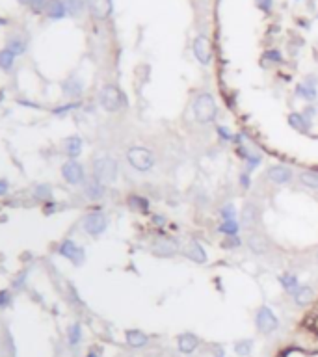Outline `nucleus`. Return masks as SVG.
Masks as SVG:
<instances>
[{
    "instance_id": "f257e3e1",
    "label": "nucleus",
    "mask_w": 318,
    "mask_h": 357,
    "mask_svg": "<svg viewBox=\"0 0 318 357\" xmlns=\"http://www.w3.org/2000/svg\"><path fill=\"white\" fill-rule=\"evenodd\" d=\"M218 114L216 99L211 93H199L194 99V117L197 123H212Z\"/></svg>"
},
{
    "instance_id": "f03ea898",
    "label": "nucleus",
    "mask_w": 318,
    "mask_h": 357,
    "mask_svg": "<svg viewBox=\"0 0 318 357\" xmlns=\"http://www.w3.org/2000/svg\"><path fill=\"white\" fill-rule=\"evenodd\" d=\"M99 103H101V106L105 108L106 112H117V110H121V108L125 106L127 97H125V93H123L117 86L108 84L101 89V93H99Z\"/></svg>"
},
{
    "instance_id": "7ed1b4c3",
    "label": "nucleus",
    "mask_w": 318,
    "mask_h": 357,
    "mask_svg": "<svg viewBox=\"0 0 318 357\" xmlns=\"http://www.w3.org/2000/svg\"><path fill=\"white\" fill-rule=\"evenodd\" d=\"M127 160L136 171H149V169L155 168V164H157L155 155L147 147H140V145H134V147L128 149Z\"/></svg>"
},
{
    "instance_id": "20e7f679",
    "label": "nucleus",
    "mask_w": 318,
    "mask_h": 357,
    "mask_svg": "<svg viewBox=\"0 0 318 357\" xmlns=\"http://www.w3.org/2000/svg\"><path fill=\"white\" fill-rule=\"evenodd\" d=\"M93 175L105 184L114 182L117 178V162L110 157L97 158L93 162Z\"/></svg>"
},
{
    "instance_id": "39448f33",
    "label": "nucleus",
    "mask_w": 318,
    "mask_h": 357,
    "mask_svg": "<svg viewBox=\"0 0 318 357\" xmlns=\"http://www.w3.org/2000/svg\"><path fill=\"white\" fill-rule=\"evenodd\" d=\"M255 326H257V329H259L263 335H270V333H274L277 327H279V320H277L276 313H274L270 307L263 305V307L257 311Z\"/></svg>"
},
{
    "instance_id": "423d86ee",
    "label": "nucleus",
    "mask_w": 318,
    "mask_h": 357,
    "mask_svg": "<svg viewBox=\"0 0 318 357\" xmlns=\"http://www.w3.org/2000/svg\"><path fill=\"white\" fill-rule=\"evenodd\" d=\"M151 253L160 259H171L179 253V244L170 236H159L151 244Z\"/></svg>"
},
{
    "instance_id": "0eeeda50",
    "label": "nucleus",
    "mask_w": 318,
    "mask_h": 357,
    "mask_svg": "<svg viewBox=\"0 0 318 357\" xmlns=\"http://www.w3.org/2000/svg\"><path fill=\"white\" fill-rule=\"evenodd\" d=\"M106 225H108V220H106V216L103 212H89V214L84 218V229H86V232L91 234V236L103 234L106 229Z\"/></svg>"
},
{
    "instance_id": "6e6552de",
    "label": "nucleus",
    "mask_w": 318,
    "mask_h": 357,
    "mask_svg": "<svg viewBox=\"0 0 318 357\" xmlns=\"http://www.w3.org/2000/svg\"><path fill=\"white\" fill-rule=\"evenodd\" d=\"M62 175H64L65 182H69V184H80V182H84L86 178L84 168L76 160L65 162L64 166H62Z\"/></svg>"
},
{
    "instance_id": "1a4fd4ad",
    "label": "nucleus",
    "mask_w": 318,
    "mask_h": 357,
    "mask_svg": "<svg viewBox=\"0 0 318 357\" xmlns=\"http://www.w3.org/2000/svg\"><path fill=\"white\" fill-rule=\"evenodd\" d=\"M194 56L197 58V62L203 63V65H209L212 60V49H211V41L207 36H197L194 39Z\"/></svg>"
},
{
    "instance_id": "9d476101",
    "label": "nucleus",
    "mask_w": 318,
    "mask_h": 357,
    "mask_svg": "<svg viewBox=\"0 0 318 357\" xmlns=\"http://www.w3.org/2000/svg\"><path fill=\"white\" fill-rule=\"evenodd\" d=\"M246 244H247V250L253 253V255H266V253L270 251V242L261 232H251L247 236Z\"/></svg>"
},
{
    "instance_id": "9b49d317",
    "label": "nucleus",
    "mask_w": 318,
    "mask_h": 357,
    "mask_svg": "<svg viewBox=\"0 0 318 357\" xmlns=\"http://www.w3.org/2000/svg\"><path fill=\"white\" fill-rule=\"evenodd\" d=\"M266 177L270 178L272 182H276V184H288L292 177H294V173H292V169L288 168V166H270L268 171H266Z\"/></svg>"
},
{
    "instance_id": "f8f14e48",
    "label": "nucleus",
    "mask_w": 318,
    "mask_h": 357,
    "mask_svg": "<svg viewBox=\"0 0 318 357\" xmlns=\"http://www.w3.org/2000/svg\"><path fill=\"white\" fill-rule=\"evenodd\" d=\"M88 2V8L89 13L95 17V19H108L110 13H112V0H86Z\"/></svg>"
},
{
    "instance_id": "ddd939ff",
    "label": "nucleus",
    "mask_w": 318,
    "mask_h": 357,
    "mask_svg": "<svg viewBox=\"0 0 318 357\" xmlns=\"http://www.w3.org/2000/svg\"><path fill=\"white\" fill-rule=\"evenodd\" d=\"M84 194L88 199L97 201L105 196V182H101L95 175H91L89 178H86L84 182Z\"/></svg>"
},
{
    "instance_id": "4468645a",
    "label": "nucleus",
    "mask_w": 318,
    "mask_h": 357,
    "mask_svg": "<svg viewBox=\"0 0 318 357\" xmlns=\"http://www.w3.org/2000/svg\"><path fill=\"white\" fill-rule=\"evenodd\" d=\"M60 255H64L65 259H69V261H73L74 264H82L84 263V251L71 240H65L62 246H60Z\"/></svg>"
},
{
    "instance_id": "2eb2a0df",
    "label": "nucleus",
    "mask_w": 318,
    "mask_h": 357,
    "mask_svg": "<svg viewBox=\"0 0 318 357\" xmlns=\"http://www.w3.org/2000/svg\"><path fill=\"white\" fill-rule=\"evenodd\" d=\"M259 221V209L255 203H246L242 210H240V225L244 229H249L253 227L255 223Z\"/></svg>"
},
{
    "instance_id": "dca6fc26",
    "label": "nucleus",
    "mask_w": 318,
    "mask_h": 357,
    "mask_svg": "<svg viewBox=\"0 0 318 357\" xmlns=\"http://www.w3.org/2000/svg\"><path fill=\"white\" fill-rule=\"evenodd\" d=\"M182 253H184V255H186L190 261H194V263H197V264H205V263H207V253H205L203 246L197 240H190V242H188V244H186V248L182 250Z\"/></svg>"
},
{
    "instance_id": "f3484780",
    "label": "nucleus",
    "mask_w": 318,
    "mask_h": 357,
    "mask_svg": "<svg viewBox=\"0 0 318 357\" xmlns=\"http://www.w3.org/2000/svg\"><path fill=\"white\" fill-rule=\"evenodd\" d=\"M199 346V339L194 335V333H182L177 339V348H179L180 354H186L190 356L195 352V348Z\"/></svg>"
},
{
    "instance_id": "a211bd4d",
    "label": "nucleus",
    "mask_w": 318,
    "mask_h": 357,
    "mask_svg": "<svg viewBox=\"0 0 318 357\" xmlns=\"http://www.w3.org/2000/svg\"><path fill=\"white\" fill-rule=\"evenodd\" d=\"M45 13L51 19H62L65 13H67L65 2L64 0H49L47 2V8H45Z\"/></svg>"
},
{
    "instance_id": "6ab92c4d",
    "label": "nucleus",
    "mask_w": 318,
    "mask_h": 357,
    "mask_svg": "<svg viewBox=\"0 0 318 357\" xmlns=\"http://www.w3.org/2000/svg\"><path fill=\"white\" fill-rule=\"evenodd\" d=\"M288 125L292 126V128H296L300 132H307L309 128H311V121H309V117L301 112V114H290L288 116Z\"/></svg>"
},
{
    "instance_id": "aec40b11",
    "label": "nucleus",
    "mask_w": 318,
    "mask_h": 357,
    "mask_svg": "<svg viewBox=\"0 0 318 357\" xmlns=\"http://www.w3.org/2000/svg\"><path fill=\"white\" fill-rule=\"evenodd\" d=\"M125 337H127L128 346H132V348H141L149 342V337L145 335L143 331H140V329H128Z\"/></svg>"
},
{
    "instance_id": "412c9836",
    "label": "nucleus",
    "mask_w": 318,
    "mask_h": 357,
    "mask_svg": "<svg viewBox=\"0 0 318 357\" xmlns=\"http://www.w3.org/2000/svg\"><path fill=\"white\" fill-rule=\"evenodd\" d=\"M294 302H296V305H300V307H305V305H309L313 300H315V290L311 288V286H300L296 292H294Z\"/></svg>"
},
{
    "instance_id": "4be33fe9",
    "label": "nucleus",
    "mask_w": 318,
    "mask_h": 357,
    "mask_svg": "<svg viewBox=\"0 0 318 357\" xmlns=\"http://www.w3.org/2000/svg\"><path fill=\"white\" fill-rule=\"evenodd\" d=\"M65 153L69 155V158H76L82 153V140L78 136H71L65 140Z\"/></svg>"
},
{
    "instance_id": "5701e85b",
    "label": "nucleus",
    "mask_w": 318,
    "mask_h": 357,
    "mask_svg": "<svg viewBox=\"0 0 318 357\" xmlns=\"http://www.w3.org/2000/svg\"><path fill=\"white\" fill-rule=\"evenodd\" d=\"M279 283H281V286L285 288L286 292H292V294L300 288V286H298V277L296 275H290V273H283V275L279 277Z\"/></svg>"
},
{
    "instance_id": "b1692460",
    "label": "nucleus",
    "mask_w": 318,
    "mask_h": 357,
    "mask_svg": "<svg viewBox=\"0 0 318 357\" xmlns=\"http://www.w3.org/2000/svg\"><path fill=\"white\" fill-rule=\"evenodd\" d=\"M300 180L303 186H307L311 190H318V173L317 171H303L300 173Z\"/></svg>"
},
{
    "instance_id": "393cba45",
    "label": "nucleus",
    "mask_w": 318,
    "mask_h": 357,
    "mask_svg": "<svg viewBox=\"0 0 318 357\" xmlns=\"http://www.w3.org/2000/svg\"><path fill=\"white\" fill-rule=\"evenodd\" d=\"M296 93L301 97V99H305V101H315L317 99V86H311V84H300L296 88Z\"/></svg>"
},
{
    "instance_id": "a878e982",
    "label": "nucleus",
    "mask_w": 318,
    "mask_h": 357,
    "mask_svg": "<svg viewBox=\"0 0 318 357\" xmlns=\"http://www.w3.org/2000/svg\"><path fill=\"white\" fill-rule=\"evenodd\" d=\"M127 203L132 210H140V212H147L149 210V201L145 197H141V196H130Z\"/></svg>"
},
{
    "instance_id": "bb28decb",
    "label": "nucleus",
    "mask_w": 318,
    "mask_h": 357,
    "mask_svg": "<svg viewBox=\"0 0 318 357\" xmlns=\"http://www.w3.org/2000/svg\"><path fill=\"white\" fill-rule=\"evenodd\" d=\"M238 229H240V223L236 220H223L222 225H220V231H222L225 236H236V234H238Z\"/></svg>"
},
{
    "instance_id": "cd10ccee",
    "label": "nucleus",
    "mask_w": 318,
    "mask_h": 357,
    "mask_svg": "<svg viewBox=\"0 0 318 357\" xmlns=\"http://www.w3.org/2000/svg\"><path fill=\"white\" fill-rule=\"evenodd\" d=\"M15 56L17 54L13 53V51H10V49H4V51H0V67L2 69H11L13 67V62H15Z\"/></svg>"
},
{
    "instance_id": "c85d7f7f",
    "label": "nucleus",
    "mask_w": 318,
    "mask_h": 357,
    "mask_svg": "<svg viewBox=\"0 0 318 357\" xmlns=\"http://www.w3.org/2000/svg\"><path fill=\"white\" fill-rule=\"evenodd\" d=\"M251 350H253V342L251 340H247V339H244V340H238L236 344H234V354L240 357H247L249 354H251Z\"/></svg>"
},
{
    "instance_id": "c756f323",
    "label": "nucleus",
    "mask_w": 318,
    "mask_h": 357,
    "mask_svg": "<svg viewBox=\"0 0 318 357\" xmlns=\"http://www.w3.org/2000/svg\"><path fill=\"white\" fill-rule=\"evenodd\" d=\"M64 2L65 8H67V13H71V15H80L82 10H84V6H88L86 0H64Z\"/></svg>"
},
{
    "instance_id": "7c9ffc66",
    "label": "nucleus",
    "mask_w": 318,
    "mask_h": 357,
    "mask_svg": "<svg viewBox=\"0 0 318 357\" xmlns=\"http://www.w3.org/2000/svg\"><path fill=\"white\" fill-rule=\"evenodd\" d=\"M80 337H82L80 324H73V326L69 327V342L71 344H78L80 342Z\"/></svg>"
},
{
    "instance_id": "2f4dec72",
    "label": "nucleus",
    "mask_w": 318,
    "mask_h": 357,
    "mask_svg": "<svg viewBox=\"0 0 318 357\" xmlns=\"http://www.w3.org/2000/svg\"><path fill=\"white\" fill-rule=\"evenodd\" d=\"M64 89H65V93L71 95V97H78V95L82 93V86H80V82H67Z\"/></svg>"
},
{
    "instance_id": "473e14b6",
    "label": "nucleus",
    "mask_w": 318,
    "mask_h": 357,
    "mask_svg": "<svg viewBox=\"0 0 318 357\" xmlns=\"http://www.w3.org/2000/svg\"><path fill=\"white\" fill-rule=\"evenodd\" d=\"M234 216H236V209H234V205L233 203H227V205L222 209V218L223 220H234Z\"/></svg>"
},
{
    "instance_id": "72a5a7b5",
    "label": "nucleus",
    "mask_w": 318,
    "mask_h": 357,
    "mask_svg": "<svg viewBox=\"0 0 318 357\" xmlns=\"http://www.w3.org/2000/svg\"><path fill=\"white\" fill-rule=\"evenodd\" d=\"M8 49L13 51L15 54H21V53H24V49H26V47H24V41H21V39H11Z\"/></svg>"
},
{
    "instance_id": "f704fd0d",
    "label": "nucleus",
    "mask_w": 318,
    "mask_h": 357,
    "mask_svg": "<svg viewBox=\"0 0 318 357\" xmlns=\"http://www.w3.org/2000/svg\"><path fill=\"white\" fill-rule=\"evenodd\" d=\"M238 246H240L238 236H227V238L223 240V248H227V250H234V248H238Z\"/></svg>"
},
{
    "instance_id": "c9c22d12",
    "label": "nucleus",
    "mask_w": 318,
    "mask_h": 357,
    "mask_svg": "<svg viewBox=\"0 0 318 357\" xmlns=\"http://www.w3.org/2000/svg\"><path fill=\"white\" fill-rule=\"evenodd\" d=\"M47 2H49V0H32L30 8H32L35 13H41V11H45V8H47Z\"/></svg>"
},
{
    "instance_id": "e433bc0d",
    "label": "nucleus",
    "mask_w": 318,
    "mask_h": 357,
    "mask_svg": "<svg viewBox=\"0 0 318 357\" xmlns=\"http://www.w3.org/2000/svg\"><path fill=\"white\" fill-rule=\"evenodd\" d=\"M266 58H268V60H274V62H277V63L283 62V58H281V53H279V51H268V53H266Z\"/></svg>"
},
{
    "instance_id": "4c0bfd02",
    "label": "nucleus",
    "mask_w": 318,
    "mask_h": 357,
    "mask_svg": "<svg viewBox=\"0 0 318 357\" xmlns=\"http://www.w3.org/2000/svg\"><path fill=\"white\" fill-rule=\"evenodd\" d=\"M257 6L263 11H268L272 8V0H257Z\"/></svg>"
},
{
    "instance_id": "58836bf2",
    "label": "nucleus",
    "mask_w": 318,
    "mask_h": 357,
    "mask_svg": "<svg viewBox=\"0 0 318 357\" xmlns=\"http://www.w3.org/2000/svg\"><path fill=\"white\" fill-rule=\"evenodd\" d=\"M240 184H242L244 188H249V175H247V173H242V175H240Z\"/></svg>"
},
{
    "instance_id": "ea45409f",
    "label": "nucleus",
    "mask_w": 318,
    "mask_h": 357,
    "mask_svg": "<svg viewBox=\"0 0 318 357\" xmlns=\"http://www.w3.org/2000/svg\"><path fill=\"white\" fill-rule=\"evenodd\" d=\"M218 132H220V136L222 138H227V140H231V132H229V130H227V128H223V126H218Z\"/></svg>"
},
{
    "instance_id": "a19ab883",
    "label": "nucleus",
    "mask_w": 318,
    "mask_h": 357,
    "mask_svg": "<svg viewBox=\"0 0 318 357\" xmlns=\"http://www.w3.org/2000/svg\"><path fill=\"white\" fill-rule=\"evenodd\" d=\"M8 192V182L6 180H0V196H4Z\"/></svg>"
},
{
    "instance_id": "79ce46f5",
    "label": "nucleus",
    "mask_w": 318,
    "mask_h": 357,
    "mask_svg": "<svg viewBox=\"0 0 318 357\" xmlns=\"http://www.w3.org/2000/svg\"><path fill=\"white\" fill-rule=\"evenodd\" d=\"M153 223H157V225H164L166 220H164L162 216H153Z\"/></svg>"
},
{
    "instance_id": "37998d69",
    "label": "nucleus",
    "mask_w": 318,
    "mask_h": 357,
    "mask_svg": "<svg viewBox=\"0 0 318 357\" xmlns=\"http://www.w3.org/2000/svg\"><path fill=\"white\" fill-rule=\"evenodd\" d=\"M19 2H21V4H28V6L32 4V0H19Z\"/></svg>"
},
{
    "instance_id": "c03bdc74",
    "label": "nucleus",
    "mask_w": 318,
    "mask_h": 357,
    "mask_svg": "<svg viewBox=\"0 0 318 357\" xmlns=\"http://www.w3.org/2000/svg\"><path fill=\"white\" fill-rule=\"evenodd\" d=\"M88 357H97V356H95V354H89V356H88Z\"/></svg>"
},
{
    "instance_id": "a18cd8bd",
    "label": "nucleus",
    "mask_w": 318,
    "mask_h": 357,
    "mask_svg": "<svg viewBox=\"0 0 318 357\" xmlns=\"http://www.w3.org/2000/svg\"><path fill=\"white\" fill-rule=\"evenodd\" d=\"M0 24H4V21H2V19H0Z\"/></svg>"
}]
</instances>
